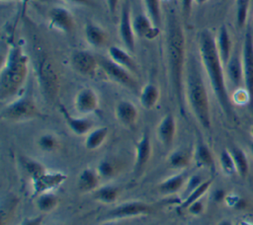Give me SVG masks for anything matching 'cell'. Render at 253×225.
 Masks as SVG:
<instances>
[{"mask_svg": "<svg viewBox=\"0 0 253 225\" xmlns=\"http://www.w3.org/2000/svg\"><path fill=\"white\" fill-rule=\"evenodd\" d=\"M206 208L207 202L205 201V197H203L189 204L184 210H186L187 213L193 217H200L205 213Z\"/></svg>", "mask_w": 253, "mask_h": 225, "instance_id": "cell-42", "label": "cell"}, {"mask_svg": "<svg viewBox=\"0 0 253 225\" xmlns=\"http://www.w3.org/2000/svg\"><path fill=\"white\" fill-rule=\"evenodd\" d=\"M117 120L126 127H132L137 122L139 112L137 107L129 100H121L115 107Z\"/></svg>", "mask_w": 253, "mask_h": 225, "instance_id": "cell-18", "label": "cell"}, {"mask_svg": "<svg viewBox=\"0 0 253 225\" xmlns=\"http://www.w3.org/2000/svg\"><path fill=\"white\" fill-rule=\"evenodd\" d=\"M212 184V179H206L197 188H195L192 192H190L185 198H183L180 201V207L182 209H185L189 204H191L192 202L205 197L206 193L209 191V189L211 188Z\"/></svg>", "mask_w": 253, "mask_h": 225, "instance_id": "cell-36", "label": "cell"}, {"mask_svg": "<svg viewBox=\"0 0 253 225\" xmlns=\"http://www.w3.org/2000/svg\"><path fill=\"white\" fill-rule=\"evenodd\" d=\"M249 147H250V152H251V155L253 156V142H251V143H250V146H249Z\"/></svg>", "mask_w": 253, "mask_h": 225, "instance_id": "cell-53", "label": "cell"}, {"mask_svg": "<svg viewBox=\"0 0 253 225\" xmlns=\"http://www.w3.org/2000/svg\"><path fill=\"white\" fill-rule=\"evenodd\" d=\"M238 225H253V223L250 221H247V220H241V221H239Z\"/></svg>", "mask_w": 253, "mask_h": 225, "instance_id": "cell-51", "label": "cell"}, {"mask_svg": "<svg viewBox=\"0 0 253 225\" xmlns=\"http://www.w3.org/2000/svg\"><path fill=\"white\" fill-rule=\"evenodd\" d=\"M84 35L87 42L95 47H101L105 45L108 39V36L105 30L93 23L86 24L84 28Z\"/></svg>", "mask_w": 253, "mask_h": 225, "instance_id": "cell-31", "label": "cell"}, {"mask_svg": "<svg viewBox=\"0 0 253 225\" xmlns=\"http://www.w3.org/2000/svg\"><path fill=\"white\" fill-rule=\"evenodd\" d=\"M43 221V215H38L34 217L25 218L20 225H42Z\"/></svg>", "mask_w": 253, "mask_h": 225, "instance_id": "cell-45", "label": "cell"}, {"mask_svg": "<svg viewBox=\"0 0 253 225\" xmlns=\"http://www.w3.org/2000/svg\"><path fill=\"white\" fill-rule=\"evenodd\" d=\"M1 1H10V0H1Z\"/></svg>", "mask_w": 253, "mask_h": 225, "instance_id": "cell-55", "label": "cell"}, {"mask_svg": "<svg viewBox=\"0 0 253 225\" xmlns=\"http://www.w3.org/2000/svg\"><path fill=\"white\" fill-rule=\"evenodd\" d=\"M21 164L24 171L30 176L31 179L39 176L41 173L46 170V168L40 161L26 156L21 158Z\"/></svg>", "mask_w": 253, "mask_h": 225, "instance_id": "cell-38", "label": "cell"}, {"mask_svg": "<svg viewBox=\"0 0 253 225\" xmlns=\"http://www.w3.org/2000/svg\"><path fill=\"white\" fill-rule=\"evenodd\" d=\"M71 64L73 68L80 74L91 76L95 73L99 66L98 59L89 51L77 50L71 56Z\"/></svg>", "mask_w": 253, "mask_h": 225, "instance_id": "cell-17", "label": "cell"}, {"mask_svg": "<svg viewBox=\"0 0 253 225\" xmlns=\"http://www.w3.org/2000/svg\"><path fill=\"white\" fill-rule=\"evenodd\" d=\"M66 180L67 175L65 173L46 169L39 176L31 179L33 193L37 196L43 192L53 191L64 184Z\"/></svg>", "mask_w": 253, "mask_h": 225, "instance_id": "cell-11", "label": "cell"}, {"mask_svg": "<svg viewBox=\"0 0 253 225\" xmlns=\"http://www.w3.org/2000/svg\"><path fill=\"white\" fill-rule=\"evenodd\" d=\"M152 157V142L150 134L147 130L143 131L134 147L133 177L140 178L146 171Z\"/></svg>", "mask_w": 253, "mask_h": 225, "instance_id": "cell-10", "label": "cell"}, {"mask_svg": "<svg viewBox=\"0 0 253 225\" xmlns=\"http://www.w3.org/2000/svg\"><path fill=\"white\" fill-rule=\"evenodd\" d=\"M214 39H215V45H216L219 58L222 64L225 65L233 53L231 37L225 25H221L218 28V31Z\"/></svg>", "mask_w": 253, "mask_h": 225, "instance_id": "cell-26", "label": "cell"}, {"mask_svg": "<svg viewBox=\"0 0 253 225\" xmlns=\"http://www.w3.org/2000/svg\"><path fill=\"white\" fill-rule=\"evenodd\" d=\"M101 225H122L119 220H114V219H109L106 220L104 223H102Z\"/></svg>", "mask_w": 253, "mask_h": 225, "instance_id": "cell-49", "label": "cell"}, {"mask_svg": "<svg viewBox=\"0 0 253 225\" xmlns=\"http://www.w3.org/2000/svg\"><path fill=\"white\" fill-rule=\"evenodd\" d=\"M177 133V121L172 113L162 116L156 126V136L165 148H171Z\"/></svg>", "mask_w": 253, "mask_h": 225, "instance_id": "cell-15", "label": "cell"}, {"mask_svg": "<svg viewBox=\"0 0 253 225\" xmlns=\"http://www.w3.org/2000/svg\"><path fill=\"white\" fill-rule=\"evenodd\" d=\"M188 178H189V175L187 174L186 171L177 172L176 174H173L167 177L166 179L162 180L157 185V190L160 194L164 196L173 195V194L182 192Z\"/></svg>", "mask_w": 253, "mask_h": 225, "instance_id": "cell-19", "label": "cell"}, {"mask_svg": "<svg viewBox=\"0 0 253 225\" xmlns=\"http://www.w3.org/2000/svg\"><path fill=\"white\" fill-rule=\"evenodd\" d=\"M193 163L199 169L212 170L214 168V157L211 149L203 140H198L193 148Z\"/></svg>", "mask_w": 253, "mask_h": 225, "instance_id": "cell-22", "label": "cell"}, {"mask_svg": "<svg viewBox=\"0 0 253 225\" xmlns=\"http://www.w3.org/2000/svg\"><path fill=\"white\" fill-rule=\"evenodd\" d=\"M132 27L136 37L147 39L155 38L159 34V28L154 26L146 14H138L132 20Z\"/></svg>", "mask_w": 253, "mask_h": 225, "instance_id": "cell-25", "label": "cell"}, {"mask_svg": "<svg viewBox=\"0 0 253 225\" xmlns=\"http://www.w3.org/2000/svg\"><path fill=\"white\" fill-rule=\"evenodd\" d=\"M109 136V128L107 126L94 127L84 136V147L88 151L98 150L103 146Z\"/></svg>", "mask_w": 253, "mask_h": 225, "instance_id": "cell-29", "label": "cell"}, {"mask_svg": "<svg viewBox=\"0 0 253 225\" xmlns=\"http://www.w3.org/2000/svg\"><path fill=\"white\" fill-rule=\"evenodd\" d=\"M240 198H241V196H239V195L236 194L235 192H227L223 203H225L226 206H228V207L234 209Z\"/></svg>", "mask_w": 253, "mask_h": 225, "instance_id": "cell-43", "label": "cell"}, {"mask_svg": "<svg viewBox=\"0 0 253 225\" xmlns=\"http://www.w3.org/2000/svg\"><path fill=\"white\" fill-rule=\"evenodd\" d=\"M250 0H237L235 8V22L239 29L245 27L248 19Z\"/></svg>", "mask_w": 253, "mask_h": 225, "instance_id": "cell-40", "label": "cell"}, {"mask_svg": "<svg viewBox=\"0 0 253 225\" xmlns=\"http://www.w3.org/2000/svg\"><path fill=\"white\" fill-rule=\"evenodd\" d=\"M250 133H251V136L253 137V125H252L251 128H250Z\"/></svg>", "mask_w": 253, "mask_h": 225, "instance_id": "cell-54", "label": "cell"}, {"mask_svg": "<svg viewBox=\"0 0 253 225\" xmlns=\"http://www.w3.org/2000/svg\"><path fill=\"white\" fill-rule=\"evenodd\" d=\"M146 15L150 18L154 26L158 27L161 24V10L160 0H143Z\"/></svg>", "mask_w": 253, "mask_h": 225, "instance_id": "cell-39", "label": "cell"}, {"mask_svg": "<svg viewBox=\"0 0 253 225\" xmlns=\"http://www.w3.org/2000/svg\"><path fill=\"white\" fill-rule=\"evenodd\" d=\"M157 208L158 206L155 203H149L144 200H127L110 209L105 214V217L106 220H122L126 218L145 216L154 213Z\"/></svg>", "mask_w": 253, "mask_h": 225, "instance_id": "cell-7", "label": "cell"}, {"mask_svg": "<svg viewBox=\"0 0 253 225\" xmlns=\"http://www.w3.org/2000/svg\"><path fill=\"white\" fill-rule=\"evenodd\" d=\"M227 192L222 188H216L211 192V200L215 203H221L224 202L225 196Z\"/></svg>", "mask_w": 253, "mask_h": 225, "instance_id": "cell-44", "label": "cell"}, {"mask_svg": "<svg viewBox=\"0 0 253 225\" xmlns=\"http://www.w3.org/2000/svg\"><path fill=\"white\" fill-rule=\"evenodd\" d=\"M102 185V180L95 168H84L77 177L78 190L83 193H92Z\"/></svg>", "mask_w": 253, "mask_h": 225, "instance_id": "cell-23", "label": "cell"}, {"mask_svg": "<svg viewBox=\"0 0 253 225\" xmlns=\"http://www.w3.org/2000/svg\"><path fill=\"white\" fill-rule=\"evenodd\" d=\"M48 24L50 28L63 34H69L74 29V19L72 13L64 7L54 6L49 9Z\"/></svg>", "mask_w": 253, "mask_h": 225, "instance_id": "cell-13", "label": "cell"}, {"mask_svg": "<svg viewBox=\"0 0 253 225\" xmlns=\"http://www.w3.org/2000/svg\"><path fill=\"white\" fill-rule=\"evenodd\" d=\"M66 1L79 4V5H85V6H89L92 4V0H66Z\"/></svg>", "mask_w": 253, "mask_h": 225, "instance_id": "cell-48", "label": "cell"}, {"mask_svg": "<svg viewBox=\"0 0 253 225\" xmlns=\"http://www.w3.org/2000/svg\"><path fill=\"white\" fill-rule=\"evenodd\" d=\"M166 48L171 90L181 112H184L186 38L180 21L175 14H170L167 20Z\"/></svg>", "mask_w": 253, "mask_h": 225, "instance_id": "cell-2", "label": "cell"}, {"mask_svg": "<svg viewBox=\"0 0 253 225\" xmlns=\"http://www.w3.org/2000/svg\"><path fill=\"white\" fill-rule=\"evenodd\" d=\"M206 179H204L201 175H198V174H194V175H190L187 182H186V185H185V188L184 189L182 190V196L180 198V201L185 198L190 192H192L195 188H197Z\"/></svg>", "mask_w": 253, "mask_h": 225, "instance_id": "cell-41", "label": "cell"}, {"mask_svg": "<svg viewBox=\"0 0 253 225\" xmlns=\"http://www.w3.org/2000/svg\"><path fill=\"white\" fill-rule=\"evenodd\" d=\"M171 225H174V224H171Z\"/></svg>", "mask_w": 253, "mask_h": 225, "instance_id": "cell-56", "label": "cell"}, {"mask_svg": "<svg viewBox=\"0 0 253 225\" xmlns=\"http://www.w3.org/2000/svg\"><path fill=\"white\" fill-rule=\"evenodd\" d=\"M199 55L202 67L222 112L227 118H231L234 112L226 85L224 65L219 58L214 37L210 30L205 29L199 35Z\"/></svg>", "mask_w": 253, "mask_h": 225, "instance_id": "cell-1", "label": "cell"}, {"mask_svg": "<svg viewBox=\"0 0 253 225\" xmlns=\"http://www.w3.org/2000/svg\"><path fill=\"white\" fill-rule=\"evenodd\" d=\"M19 199L15 195H7L2 199L0 210V225H9L17 211Z\"/></svg>", "mask_w": 253, "mask_h": 225, "instance_id": "cell-32", "label": "cell"}, {"mask_svg": "<svg viewBox=\"0 0 253 225\" xmlns=\"http://www.w3.org/2000/svg\"><path fill=\"white\" fill-rule=\"evenodd\" d=\"M107 1V6L112 15H115L118 10V5L120 0H106Z\"/></svg>", "mask_w": 253, "mask_h": 225, "instance_id": "cell-47", "label": "cell"}, {"mask_svg": "<svg viewBox=\"0 0 253 225\" xmlns=\"http://www.w3.org/2000/svg\"><path fill=\"white\" fill-rule=\"evenodd\" d=\"M36 144L42 152L54 153L60 148V139L55 133L47 131L40 134Z\"/></svg>", "mask_w": 253, "mask_h": 225, "instance_id": "cell-34", "label": "cell"}, {"mask_svg": "<svg viewBox=\"0 0 253 225\" xmlns=\"http://www.w3.org/2000/svg\"><path fill=\"white\" fill-rule=\"evenodd\" d=\"M184 97L199 124L209 130L211 126V104L202 67L195 57L187 62L184 74Z\"/></svg>", "mask_w": 253, "mask_h": 225, "instance_id": "cell-3", "label": "cell"}, {"mask_svg": "<svg viewBox=\"0 0 253 225\" xmlns=\"http://www.w3.org/2000/svg\"><path fill=\"white\" fill-rule=\"evenodd\" d=\"M1 118L12 122H22L41 116V111L34 97L26 93L7 103L1 110Z\"/></svg>", "mask_w": 253, "mask_h": 225, "instance_id": "cell-5", "label": "cell"}, {"mask_svg": "<svg viewBox=\"0 0 253 225\" xmlns=\"http://www.w3.org/2000/svg\"><path fill=\"white\" fill-rule=\"evenodd\" d=\"M224 72L226 81L233 88V91L244 86L242 59L238 53H232L230 59L224 65Z\"/></svg>", "mask_w": 253, "mask_h": 225, "instance_id": "cell-20", "label": "cell"}, {"mask_svg": "<svg viewBox=\"0 0 253 225\" xmlns=\"http://www.w3.org/2000/svg\"><path fill=\"white\" fill-rule=\"evenodd\" d=\"M160 99V90L152 82L146 83L139 91V103L144 110H152Z\"/></svg>", "mask_w": 253, "mask_h": 225, "instance_id": "cell-30", "label": "cell"}, {"mask_svg": "<svg viewBox=\"0 0 253 225\" xmlns=\"http://www.w3.org/2000/svg\"><path fill=\"white\" fill-rule=\"evenodd\" d=\"M120 37L126 49L132 53L135 49V34L132 27V20L130 18V10L127 3H125L122 8L120 17Z\"/></svg>", "mask_w": 253, "mask_h": 225, "instance_id": "cell-14", "label": "cell"}, {"mask_svg": "<svg viewBox=\"0 0 253 225\" xmlns=\"http://www.w3.org/2000/svg\"><path fill=\"white\" fill-rule=\"evenodd\" d=\"M209 0H195V3H197L198 5H203L205 4L206 2H208Z\"/></svg>", "mask_w": 253, "mask_h": 225, "instance_id": "cell-52", "label": "cell"}, {"mask_svg": "<svg viewBox=\"0 0 253 225\" xmlns=\"http://www.w3.org/2000/svg\"><path fill=\"white\" fill-rule=\"evenodd\" d=\"M95 169L102 182H110L121 174L123 164L115 157H105L97 163Z\"/></svg>", "mask_w": 253, "mask_h": 225, "instance_id": "cell-24", "label": "cell"}, {"mask_svg": "<svg viewBox=\"0 0 253 225\" xmlns=\"http://www.w3.org/2000/svg\"><path fill=\"white\" fill-rule=\"evenodd\" d=\"M193 163V149L179 147L172 150L166 159L167 166L178 172L186 171Z\"/></svg>", "mask_w": 253, "mask_h": 225, "instance_id": "cell-21", "label": "cell"}, {"mask_svg": "<svg viewBox=\"0 0 253 225\" xmlns=\"http://www.w3.org/2000/svg\"><path fill=\"white\" fill-rule=\"evenodd\" d=\"M127 50H125L117 45H111L108 48V54L111 60L121 65L122 67L127 69L131 73L135 74L136 72V64L131 55Z\"/></svg>", "mask_w": 253, "mask_h": 225, "instance_id": "cell-28", "label": "cell"}, {"mask_svg": "<svg viewBox=\"0 0 253 225\" xmlns=\"http://www.w3.org/2000/svg\"><path fill=\"white\" fill-rule=\"evenodd\" d=\"M74 109L81 115H89L95 112L100 106L97 91L91 87L81 88L74 97Z\"/></svg>", "mask_w": 253, "mask_h": 225, "instance_id": "cell-12", "label": "cell"}, {"mask_svg": "<svg viewBox=\"0 0 253 225\" xmlns=\"http://www.w3.org/2000/svg\"><path fill=\"white\" fill-rule=\"evenodd\" d=\"M241 59L243 68V88L246 90L249 98L248 107L253 111V37L249 31H247L244 36Z\"/></svg>", "mask_w": 253, "mask_h": 225, "instance_id": "cell-9", "label": "cell"}, {"mask_svg": "<svg viewBox=\"0 0 253 225\" xmlns=\"http://www.w3.org/2000/svg\"><path fill=\"white\" fill-rule=\"evenodd\" d=\"M195 0H181V7H182V13L183 15L188 18L192 11V5Z\"/></svg>", "mask_w": 253, "mask_h": 225, "instance_id": "cell-46", "label": "cell"}, {"mask_svg": "<svg viewBox=\"0 0 253 225\" xmlns=\"http://www.w3.org/2000/svg\"><path fill=\"white\" fill-rule=\"evenodd\" d=\"M36 74L44 98L49 102H54L58 97L60 81L52 61L46 57H40L36 62Z\"/></svg>", "mask_w": 253, "mask_h": 225, "instance_id": "cell-6", "label": "cell"}, {"mask_svg": "<svg viewBox=\"0 0 253 225\" xmlns=\"http://www.w3.org/2000/svg\"><path fill=\"white\" fill-rule=\"evenodd\" d=\"M58 204H59L58 196L53 191L43 192L36 196L35 205L37 209L42 214L52 212L57 208Z\"/></svg>", "mask_w": 253, "mask_h": 225, "instance_id": "cell-33", "label": "cell"}, {"mask_svg": "<svg viewBox=\"0 0 253 225\" xmlns=\"http://www.w3.org/2000/svg\"><path fill=\"white\" fill-rule=\"evenodd\" d=\"M228 150L233 158L237 175L241 178H245L249 172V162L245 151L236 146H233Z\"/></svg>", "mask_w": 253, "mask_h": 225, "instance_id": "cell-35", "label": "cell"}, {"mask_svg": "<svg viewBox=\"0 0 253 225\" xmlns=\"http://www.w3.org/2000/svg\"><path fill=\"white\" fill-rule=\"evenodd\" d=\"M98 62L102 71L109 80L131 91L138 90V82L133 73L117 64L110 58L100 57Z\"/></svg>", "mask_w": 253, "mask_h": 225, "instance_id": "cell-8", "label": "cell"}, {"mask_svg": "<svg viewBox=\"0 0 253 225\" xmlns=\"http://www.w3.org/2000/svg\"><path fill=\"white\" fill-rule=\"evenodd\" d=\"M218 164H219L220 171L224 176L231 177L237 174L233 158L228 149H223L220 151L218 156Z\"/></svg>", "mask_w": 253, "mask_h": 225, "instance_id": "cell-37", "label": "cell"}, {"mask_svg": "<svg viewBox=\"0 0 253 225\" xmlns=\"http://www.w3.org/2000/svg\"><path fill=\"white\" fill-rule=\"evenodd\" d=\"M29 73V58L19 45H12L0 71V99L14 98L22 90Z\"/></svg>", "mask_w": 253, "mask_h": 225, "instance_id": "cell-4", "label": "cell"}, {"mask_svg": "<svg viewBox=\"0 0 253 225\" xmlns=\"http://www.w3.org/2000/svg\"><path fill=\"white\" fill-rule=\"evenodd\" d=\"M59 112L69 130L77 136H85L90 130L94 128L93 121L85 115L74 116L69 113L64 106H59Z\"/></svg>", "mask_w": 253, "mask_h": 225, "instance_id": "cell-16", "label": "cell"}, {"mask_svg": "<svg viewBox=\"0 0 253 225\" xmlns=\"http://www.w3.org/2000/svg\"><path fill=\"white\" fill-rule=\"evenodd\" d=\"M216 225H233V223L229 219H222Z\"/></svg>", "mask_w": 253, "mask_h": 225, "instance_id": "cell-50", "label": "cell"}, {"mask_svg": "<svg viewBox=\"0 0 253 225\" xmlns=\"http://www.w3.org/2000/svg\"><path fill=\"white\" fill-rule=\"evenodd\" d=\"M122 194L121 187L113 184H102L91 195L92 198L102 204L110 205L116 203Z\"/></svg>", "mask_w": 253, "mask_h": 225, "instance_id": "cell-27", "label": "cell"}]
</instances>
